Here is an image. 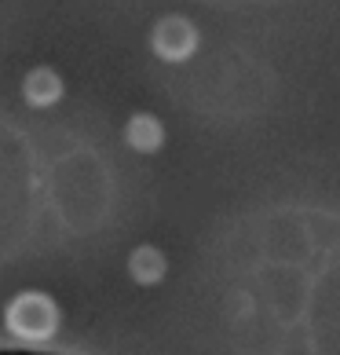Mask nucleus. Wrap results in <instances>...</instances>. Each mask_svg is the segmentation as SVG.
I'll return each mask as SVG.
<instances>
[{"instance_id": "nucleus-1", "label": "nucleus", "mask_w": 340, "mask_h": 355, "mask_svg": "<svg viewBox=\"0 0 340 355\" xmlns=\"http://www.w3.org/2000/svg\"><path fill=\"white\" fill-rule=\"evenodd\" d=\"M4 322L15 337L44 340V337L55 334V326H59V308H55V300L44 297V293H19L4 311Z\"/></svg>"}, {"instance_id": "nucleus-2", "label": "nucleus", "mask_w": 340, "mask_h": 355, "mask_svg": "<svg viewBox=\"0 0 340 355\" xmlns=\"http://www.w3.org/2000/svg\"><path fill=\"white\" fill-rule=\"evenodd\" d=\"M150 44L165 62H183V59L194 55V48H198V30H194V22L183 19V15H165L154 26Z\"/></svg>"}, {"instance_id": "nucleus-3", "label": "nucleus", "mask_w": 340, "mask_h": 355, "mask_svg": "<svg viewBox=\"0 0 340 355\" xmlns=\"http://www.w3.org/2000/svg\"><path fill=\"white\" fill-rule=\"evenodd\" d=\"M22 96L30 107H51V103H59V96H62V77L48 67H37L22 77Z\"/></svg>"}, {"instance_id": "nucleus-4", "label": "nucleus", "mask_w": 340, "mask_h": 355, "mask_svg": "<svg viewBox=\"0 0 340 355\" xmlns=\"http://www.w3.org/2000/svg\"><path fill=\"white\" fill-rule=\"evenodd\" d=\"M125 139H128V147H136L139 154H154L161 147V139H165V128L158 125V117L136 114L132 121H128V128H125Z\"/></svg>"}, {"instance_id": "nucleus-5", "label": "nucleus", "mask_w": 340, "mask_h": 355, "mask_svg": "<svg viewBox=\"0 0 340 355\" xmlns=\"http://www.w3.org/2000/svg\"><path fill=\"white\" fill-rule=\"evenodd\" d=\"M128 271H132L136 282L150 286V282H158L161 275H165V257L158 253V249L143 245V249H136V253H132V260H128Z\"/></svg>"}]
</instances>
